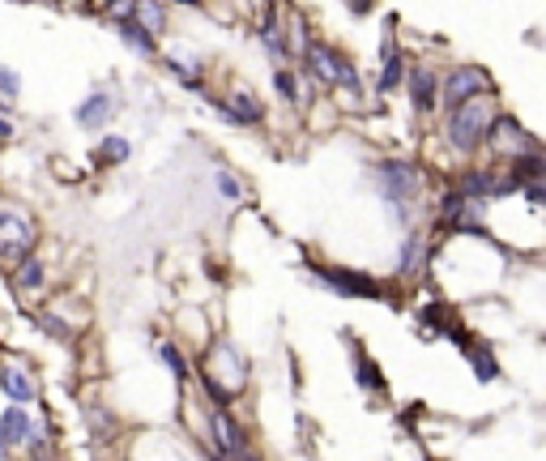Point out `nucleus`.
<instances>
[{
	"label": "nucleus",
	"mask_w": 546,
	"mask_h": 461,
	"mask_svg": "<svg viewBox=\"0 0 546 461\" xmlns=\"http://www.w3.org/2000/svg\"><path fill=\"white\" fill-rule=\"evenodd\" d=\"M273 86H277L282 95L291 98V103H299V86H294V77H291V73H282V69H277V73H273Z\"/></svg>",
	"instance_id": "25"
},
{
	"label": "nucleus",
	"mask_w": 546,
	"mask_h": 461,
	"mask_svg": "<svg viewBox=\"0 0 546 461\" xmlns=\"http://www.w3.org/2000/svg\"><path fill=\"white\" fill-rule=\"evenodd\" d=\"M401 77H406V56L397 52L393 35H385V69H380V90H385V95H389V90H397V86H401Z\"/></svg>",
	"instance_id": "13"
},
{
	"label": "nucleus",
	"mask_w": 546,
	"mask_h": 461,
	"mask_svg": "<svg viewBox=\"0 0 546 461\" xmlns=\"http://www.w3.org/2000/svg\"><path fill=\"white\" fill-rule=\"evenodd\" d=\"M158 355H162V364L171 367V376H176V381H184V376H188V359L179 355V346L162 342V346H158Z\"/></svg>",
	"instance_id": "22"
},
{
	"label": "nucleus",
	"mask_w": 546,
	"mask_h": 461,
	"mask_svg": "<svg viewBox=\"0 0 546 461\" xmlns=\"http://www.w3.org/2000/svg\"><path fill=\"white\" fill-rule=\"evenodd\" d=\"M376 184H380V197L389 205L393 222L410 227L414 197H418V172H414V163H380L376 167Z\"/></svg>",
	"instance_id": "1"
},
{
	"label": "nucleus",
	"mask_w": 546,
	"mask_h": 461,
	"mask_svg": "<svg viewBox=\"0 0 546 461\" xmlns=\"http://www.w3.org/2000/svg\"><path fill=\"white\" fill-rule=\"evenodd\" d=\"M427 261V239L418 235V230H410L406 244H401V256H397V269H401V278H414L418 269Z\"/></svg>",
	"instance_id": "14"
},
{
	"label": "nucleus",
	"mask_w": 546,
	"mask_h": 461,
	"mask_svg": "<svg viewBox=\"0 0 546 461\" xmlns=\"http://www.w3.org/2000/svg\"><path fill=\"white\" fill-rule=\"evenodd\" d=\"M210 432H214V448L222 453V457H244V436H239V427H235V419L227 415V406L222 402H214Z\"/></svg>",
	"instance_id": "7"
},
{
	"label": "nucleus",
	"mask_w": 546,
	"mask_h": 461,
	"mask_svg": "<svg viewBox=\"0 0 546 461\" xmlns=\"http://www.w3.org/2000/svg\"><path fill=\"white\" fill-rule=\"evenodd\" d=\"M261 43L273 52V60H286V43H282V26H277V9L265 13V26H261Z\"/></svg>",
	"instance_id": "17"
},
{
	"label": "nucleus",
	"mask_w": 546,
	"mask_h": 461,
	"mask_svg": "<svg viewBox=\"0 0 546 461\" xmlns=\"http://www.w3.org/2000/svg\"><path fill=\"white\" fill-rule=\"evenodd\" d=\"M359 384L363 389H385V381H380V372H376V364L368 355H359Z\"/></svg>",
	"instance_id": "23"
},
{
	"label": "nucleus",
	"mask_w": 546,
	"mask_h": 461,
	"mask_svg": "<svg viewBox=\"0 0 546 461\" xmlns=\"http://www.w3.org/2000/svg\"><path fill=\"white\" fill-rule=\"evenodd\" d=\"M98 4H107V0H98Z\"/></svg>",
	"instance_id": "31"
},
{
	"label": "nucleus",
	"mask_w": 546,
	"mask_h": 461,
	"mask_svg": "<svg viewBox=\"0 0 546 461\" xmlns=\"http://www.w3.org/2000/svg\"><path fill=\"white\" fill-rule=\"evenodd\" d=\"M30 427H35V423H30V415H26L21 406H9V410L0 415V432H4V440H26V436H30Z\"/></svg>",
	"instance_id": "16"
},
{
	"label": "nucleus",
	"mask_w": 546,
	"mask_h": 461,
	"mask_svg": "<svg viewBox=\"0 0 546 461\" xmlns=\"http://www.w3.org/2000/svg\"><path fill=\"white\" fill-rule=\"evenodd\" d=\"M120 38L133 47L136 56H154V35H150V30H145V26H141L136 18H124V21H120Z\"/></svg>",
	"instance_id": "15"
},
{
	"label": "nucleus",
	"mask_w": 546,
	"mask_h": 461,
	"mask_svg": "<svg viewBox=\"0 0 546 461\" xmlns=\"http://www.w3.org/2000/svg\"><path fill=\"white\" fill-rule=\"evenodd\" d=\"M128 154H133V146H128L124 137H103V141H98V163H112V167H120Z\"/></svg>",
	"instance_id": "20"
},
{
	"label": "nucleus",
	"mask_w": 546,
	"mask_h": 461,
	"mask_svg": "<svg viewBox=\"0 0 546 461\" xmlns=\"http://www.w3.org/2000/svg\"><path fill=\"white\" fill-rule=\"evenodd\" d=\"M0 137H13V124H9V120H0Z\"/></svg>",
	"instance_id": "28"
},
{
	"label": "nucleus",
	"mask_w": 546,
	"mask_h": 461,
	"mask_svg": "<svg viewBox=\"0 0 546 461\" xmlns=\"http://www.w3.org/2000/svg\"><path fill=\"white\" fill-rule=\"evenodd\" d=\"M0 389H4L13 402H35V376H30L26 367H18V364L0 367Z\"/></svg>",
	"instance_id": "11"
},
{
	"label": "nucleus",
	"mask_w": 546,
	"mask_h": 461,
	"mask_svg": "<svg viewBox=\"0 0 546 461\" xmlns=\"http://www.w3.org/2000/svg\"><path fill=\"white\" fill-rule=\"evenodd\" d=\"M466 355H469V364H474V376H478V381H495V376H500V364L491 359L487 346H466Z\"/></svg>",
	"instance_id": "19"
},
{
	"label": "nucleus",
	"mask_w": 546,
	"mask_h": 461,
	"mask_svg": "<svg viewBox=\"0 0 546 461\" xmlns=\"http://www.w3.org/2000/svg\"><path fill=\"white\" fill-rule=\"evenodd\" d=\"M487 137L500 146V154H529V150H538V141L534 137H525V129L517 124V120H491V129H487Z\"/></svg>",
	"instance_id": "8"
},
{
	"label": "nucleus",
	"mask_w": 546,
	"mask_h": 461,
	"mask_svg": "<svg viewBox=\"0 0 546 461\" xmlns=\"http://www.w3.org/2000/svg\"><path fill=\"white\" fill-rule=\"evenodd\" d=\"M312 273L337 295H380V287L363 278V273H351V269H329V265H312Z\"/></svg>",
	"instance_id": "6"
},
{
	"label": "nucleus",
	"mask_w": 546,
	"mask_h": 461,
	"mask_svg": "<svg viewBox=\"0 0 546 461\" xmlns=\"http://www.w3.org/2000/svg\"><path fill=\"white\" fill-rule=\"evenodd\" d=\"M0 457H9V440H4V432H0Z\"/></svg>",
	"instance_id": "29"
},
{
	"label": "nucleus",
	"mask_w": 546,
	"mask_h": 461,
	"mask_svg": "<svg viewBox=\"0 0 546 461\" xmlns=\"http://www.w3.org/2000/svg\"><path fill=\"white\" fill-rule=\"evenodd\" d=\"M346 4H351L359 18H363V13H371V0H346Z\"/></svg>",
	"instance_id": "27"
},
{
	"label": "nucleus",
	"mask_w": 546,
	"mask_h": 461,
	"mask_svg": "<svg viewBox=\"0 0 546 461\" xmlns=\"http://www.w3.org/2000/svg\"><path fill=\"white\" fill-rule=\"evenodd\" d=\"M222 112H227V120H235V124H261V120H265V107L252 98V90H235V95L222 103Z\"/></svg>",
	"instance_id": "10"
},
{
	"label": "nucleus",
	"mask_w": 546,
	"mask_h": 461,
	"mask_svg": "<svg viewBox=\"0 0 546 461\" xmlns=\"http://www.w3.org/2000/svg\"><path fill=\"white\" fill-rule=\"evenodd\" d=\"M218 189H222V197H231V201H239L244 197V189H239V180L227 172H218Z\"/></svg>",
	"instance_id": "26"
},
{
	"label": "nucleus",
	"mask_w": 546,
	"mask_h": 461,
	"mask_svg": "<svg viewBox=\"0 0 546 461\" xmlns=\"http://www.w3.org/2000/svg\"><path fill=\"white\" fill-rule=\"evenodd\" d=\"M171 4H188V9H193V4H196V0H171Z\"/></svg>",
	"instance_id": "30"
},
{
	"label": "nucleus",
	"mask_w": 546,
	"mask_h": 461,
	"mask_svg": "<svg viewBox=\"0 0 546 461\" xmlns=\"http://www.w3.org/2000/svg\"><path fill=\"white\" fill-rule=\"evenodd\" d=\"M133 18L141 21L150 35H162V30H167V18H162V9H158L154 0H136V4H133Z\"/></svg>",
	"instance_id": "18"
},
{
	"label": "nucleus",
	"mask_w": 546,
	"mask_h": 461,
	"mask_svg": "<svg viewBox=\"0 0 546 461\" xmlns=\"http://www.w3.org/2000/svg\"><path fill=\"white\" fill-rule=\"evenodd\" d=\"M474 95H487V73L483 69H474V64H461V69H452L444 77V86L435 90V103H444V107H457V103H466Z\"/></svg>",
	"instance_id": "4"
},
{
	"label": "nucleus",
	"mask_w": 546,
	"mask_h": 461,
	"mask_svg": "<svg viewBox=\"0 0 546 461\" xmlns=\"http://www.w3.org/2000/svg\"><path fill=\"white\" fill-rule=\"evenodd\" d=\"M112 112H116V103H112V95H90L86 103L78 107V124H86V129H103L107 120H112Z\"/></svg>",
	"instance_id": "12"
},
{
	"label": "nucleus",
	"mask_w": 546,
	"mask_h": 461,
	"mask_svg": "<svg viewBox=\"0 0 546 461\" xmlns=\"http://www.w3.org/2000/svg\"><path fill=\"white\" fill-rule=\"evenodd\" d=\"M35 248V227L21 218V214H0V256L9 261H21L26 252Z\"/></svg>",
	"instance_id": "5"
},
{
	"label": "nucleus",
	"mask_w": 546,
	"mask_h": 461,
	"mask_svg": "<svg viewBox=\"0 0 546 461\" xmlns=\"http://www.w3.org/2000/svg\"><path fill=\"white\" fill-rule=\"evenodd\" d=\"M43 282H47V273H43V261H26L21 256V269H18V287L30 295V290H43Z\"/></svg>",
	"instance_id": "21"
},
{
	"label": "nucleus",
	"mask_w": 546,
	"mask_h": 461,
	"mask_svg": "<svg viewBox=\"0 0 546 461\" xmlns=\"http://www.w3.org/2000/svg\"><path fill=\"white\" fill-rule=\"evenodd\" d=\"M303 56H308V69H312L320 81H329V86H346L351 95H359V73H354L351 64L337 56L333 47H325V43H303Z\"/></svg>",
	"instance_id": "3"
},
{
	"label": "nucleus",
	"mask_w": 546,
	"mask_h": 461,
	"mask_svg": "<svg viewBox=\"0 0 546 461\" xmlns=\"http://www.w3.org/2000/svg\"><path fill=\"white\" fill-rule=\"evenodd\" d=\"M487 129H491V98L483 95H474L466 98V103H457L449 115V141H452V150H461V154H474L483 141H487Z\"/></svg>",
	"instance_id": "2"
},
{
	"label": "nucleus",
	"mask_w": 546,
	"mask_h": 461,
	"mask_svg": "<svg viewBox=\"0 0 546 461\" xmlns=\"http://www.w3.org/2000/svg\"><path fill=\"white\" fill-rule=\"evenodd\" d=\"M0 95H4V98H18L21 95L18 73H13V69H4V64H0Z\"/></svg>",
	"instance_id": "24"
},
{
	"label": "nucleus",
	"mask_w": 546,
	"mask_h": 461,
	"mask_svg": "<svg viewBox=\"0 0 546 461\" xmlns=\"http://www.w3.org/2000/svg\"><path fill=\"white\" fill-rule=\"evenodd\" d=\"M435 90H440V77L431 73L427 64H414V69H410V98H414L418 112H431V107H435Z\"/></svg>",
	"instance_id": "9"
}]
</instances>
